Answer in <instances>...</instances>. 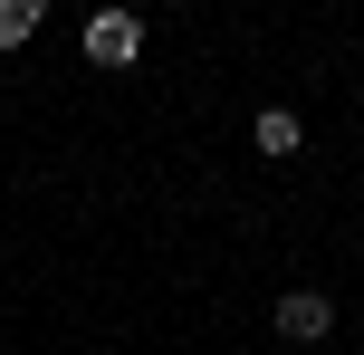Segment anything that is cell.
<instances>
[{"mask_svg":"<svg viewBox=\"0 0 364 355\" xmlns=\"http://www.w3.org/2000/svg\"><path fill=\"white\" fill-rule=\"evenodd\" d=\"M250 144H259V154H297V144H307V125H297L288 106H259V125H250Z\"/></svg>","mask_w":364,"mask_h":355,"instance_id":"cell-3","label":"cell"},{"mask_svg":"<svg viewBox=\"0 0 364 355\" xmlns=\"http://www.w3.org/2000/svg\"><path fill=\"white\" fill-rule=\"evenodd\" d=\"M77 48H87V68H134V58H144V19L134 10H96Z\"/></svg>","mask_w":364,"mask_h":355,"instance_id":"cell-1","label":"cell"},{"mask_svg":"<svg viewBox=\"0 0 364 355\" xmlns=\"http://www.w3.org/2000/svg\"><path fill=\"white\" fill-rule=\"evenodd\" d=\"M38 19H48V0H0V58H10V48H29V38H38Z\"/></svg>","mask_w":364,"mask_h":355,"instance_id":"cell-4","label":"cell"},{"mask_svg":"<svg viewBox=\"0 0 364 355\" xmlns=\"http://www.w3.org/2000/svg\"><path fill=\"white\" fill-rule=\"evenodd\" d=\"M269 327H278L288 346H326V337H336V298H326V288H288V298L269 307Z\"/></svg>","mask_w":364,"mask_h":355,"instance_id":"cell-2","label":"cell"}]
</instances>
